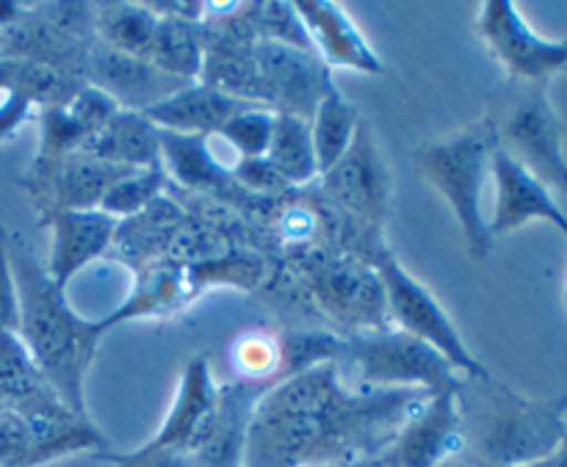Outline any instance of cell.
<instances>
[{"label": "cell", "instance_id": "1", "mask_svg": "<svg viewBox=\"0 0 567 467\" xmlns=\"http://www.w3.org/2000/svg\"><path fill=\"white\" fill-rule=\"evenodd\" d=\"M432 398L421 391H358L338 360L288 376L255 404L241 467L354 465L393 446L415 409Z\"/></svg>", "mask_w": 567, "mask_h": 467}, {"label": "cell", "instance_id": "2", "mask_svg": "<svg viewBox=\"0 0 567 467\" xmlns=\"http://www.w3.org/2000/svg\"><path fill=\"white\" fill-rule=\"evenodd\" d=\"M9 258L20 299L17 335L61 402L86 415L83 385L109 326L103 319H83L72 310L64 288L50 280L22 236H9Z\"/></svg>", "mask_w": 567, "mask_h": 467}, {"label": "cell", "instance_id": "3", "mask_svg": "<svg viewBox=\"0 0 567 467\" xmlns=\"http://www.w3.org/2000/svg\"><path fill=\"white\" fill-rule=\"evenodd\" d=\"M465 440L493 467L548 465L567 437V393L526 398L493 380H463L457 391Z\"/></svg>", "mask_w": 567, "mask_h": 467}, {"label": "cell", "instance_id": "4", "mask_svg": "<svg viewBox=\"0 0 567 467\" xmlns=\"http://www.w3.org/2000/svg\"><path fill=\"white\" fill-rule=\"evenodd\" d=\"M498 147L496 131L487 116L471 122L452 136L421 144L413 153L426 180L443 194L452 208L474 260H485L493 249L491 227L482 214V191L491 175V160Z\"/></svg>", "mask_w": 567, "mask_h": 467}, {"label": "cell", "instance_id": "5", "mask_svg": "<svg viewBox=\"0 0 567 467\" xmlns=\"http://www.w3.org/2000/svg\"><path fill=\"white\" fill-rule=\"evenodd\" d=\"M338 363H349L358 391H421L437 396L460 387V374L419 338L388 326L341 341Z\"/></svg>", "mask_w": 567, "mask_h": 467}, {"label": "cell", "instance_id": "6", "mask_svg": "<svg viewBox=\"0 0 567 467\" xmlns=\"http://www.w3.org/2000/svg\"><path fill=\"white\" fill-rule=\"evenodd\" d=\"M487 120L504 153L548 188L567 191L565 127L548 97V83H507Z\"/></svg>", "mask_w": 567, "mask_h": 467}, {"label": "cell", "instance_id": "7", "mask_svg": "<svg viewBox=\"0 0 567 467\" xmlns=\"http://www.w3.org/2000/svg\"><path fill=\"white\" fill-rule=\"evenodd\" d=\"M305 286L319 304L321 313L336 324L358 332L388 330V302L380 274L360 255H327L310 252L302 260Z\"/></svg>", "mask_w": 567, "mask_h": 467}, {"label": "cell", "instance_id": "8", "mask_svg": "<svg viewBox=\"0 0 567 467\" xmlns=\"http://www.w3.org/2000/svg\"><path fill=\"white\" fill-rule=\"evenodd\" d=\"M377 274H380L382 288H385V302H388V319L396 324V330L408 332V335L419 338L426 346L435 349L437 354L449 360L457 374L465 380H487L491 371L471 354L465 346L463 335L449 319L446 310L441 308L430 288L424 282L415 280L408 269L396 260V255L388 252L382 255L374 263Z\"/></svg>", "mask_w": 567, "mask_h": 467}, {"label": "cell", "instance_id": "9", "mask_svg": "<svg viewBox=\"0 0 567 467\" xmlns=\"http://www.w3.org/2000/svg\"><path fill=\"white\" fill-rule=\"evenodd\" d=\"M321 194L347 225L380 232L391 214V172L369 122H360L352 144L332 169L321 175Z\"/></svg>", "mask_w": 567, "mask_h": 467}, {"label": "cell", "instance_id": "10", "mask_svg": "<svg viewBox=\"0 0 567 467\" xmlns=\"http://www.w3.org/2000/svg\"><path fill=\"white\" fill-rule=\"evenodd\" d=\"M476 28L507 83H548L567 70V39L540 37L513 0H487Z\"/></svg>", "mask_w": 567, "mask_h": 467}, {"label": "cell", "instance_id": "11", "mask_svg": "<svg viewBox=\"0 0 567 467\" xmlns=\"http://www.w3.org/2000/svg\"><path fill=\"white\" fill-rule=\"evenodd\" d=\"M255 61H258L260 103L275 108L277 114H293L310 122L324 94L336 86L330 66L316 53H302L286 44L258 39Z\"/></svg>", "mask_w": 567, "mask_h": 467}, {"label": "cell", "instance_id": "12", "mask_svg": "<svg viewBox=\"0 0 567 467\" xmlns=\"http://www.w3.org/2000/svg\"><path fill=\"white\" fill-rule=\"evenodd\" d=\"M83 72H86L83 81L89 86L100 89L122 111H138V114L188 86V83L161 72L147 59L120 53V50H111L100 42L86 50Z\"/></svg>", "mask_w": 567, "mask_h": 467}, {"label": "cell", "instance_id": "13", "mask_svg": "<svg viewBox=\"0 0 567 467\" xmlns=\"http://www.w3.org/2000/svg\"><path fill=\"white\" fill-rule=\"evenodd\" d=\"M125 166L105 164L89 155L72 153L48 166H33L31 191L37 208H42V221L61 210H94L100 208L109 188L127 175Z\"/></svg>", "mask_w": 567, "mask_h": 467}, {"label": "cell", "instance_id": "14", "mask_svg": "<svg viewBox=\"0 0 567 467\" xmlns=\"http://www.w3.org/2000/svg\"><path fill=\"white\" fill-rule=\"evenodd\" d=\"M491 175L496 183V208L487 221L493 238L515 232L535 219L548 221L567 238V214L557 205L551 188L537 180L529 169H524L502 147H496V153H493Z\"/></svg>", "mask_w": 567, "mask_h": 467}, {"label": "cell", "instance_id": "15", "mask_svg": "<svg viewBox=\"0 0 567 467\" xmlns=\"http://www.w3.org/2000/svg\"><path fill=\"white\" fill-rule=\"evenodd\" d=\"M457 391L426 398L391 446V467H437L465 443Z\"/></svg>", "mask_w": 567, "mask_h": 467}, {"label": "cell", "instance_id": "16", "mask_svg": "<svg viewBox=\"0 0 567 467\" xmlns=\"http://www.w3.org/2000/svg\"><path fill=\"white\" fill-rule=\"evenodd\" d=\"M53 232L48 258V274L59 288L70 286L78 271L86 269L97 258H103L109 249H114L116 227L120 221L114 216L94 210H61V214L44 219Z\"/></svg>", "mask_w": 567, "mask_h": 467}, {"label": "cell", "instance_id": "17", "mask_svg": "<svg viewBox=\"0 0 567 467\" xmlns=\"http://www.w3.org/2000/svg\"><path fill=\"white\" fill-rule=\"evenodd\" d=\"M120 105L105 97L100 89L83 83L70 100L59 105H44L42 111V149L37 155V166L55 164L66 155L78 153L86 138H92L100 127L109 125Z\"/></svg>", "mask_w": 567, "mask_h": 467}, {"label": "cell", "instance_id": "18", "mask_svg": "<svg viewBox=\"0 0 567 467\" xmlns=\"http://www.w3.org/2000/svg\"><path fill=\"white\" fill-rule=\"evenodd\" d=\"M293 6L308 28L316 55L327 66H343V70L363 72V75H382L385 64L341 6L327 3V0H302Z\"/></svg>", "mask_w": 567, "mask_h": 467}, {"label": "cell", "instance_id": "19", "mask_svg": "<svg viewBox=\"0 0 567 467\" xmlns=\"http://www.w3.org/2000/svg\"><path fill=\"white\" fill-rule=\"evenodd\" d=\"M247 100L230 97V94L219 92L214 86H205V83H188L181 92H175L172 97L161 100L153 108L144 111L150 122H153L158 131H172V133H188V136H214L221 127L227 125V120L244 111Z\"/></svg>", "mask_w": 567, "mask_h": 467}, {"label": "cell", "instance_id": "20", "mask_svg": "<svg viewBox=\"0 0 567 467\" xmlns=\"http://www.w3.org/2000/svg\"><path fill=\"white\" fill-rule=\"evenodd\" d=\"M161 142V164L169 180L192 191L210 194L219 199L241 197V188L233 180V169L216 160L210 153L208 136H188V133L158 131Z\"/></svg>", "mask_w": 567, "mask_h": 467}, {"label": "cell", "instance_id": "21", "mask_svg": "<svg viewBox=\"0 0 567 467\" xmlns=\"http://www.w3.org/2000/svg\"><path fill=\"white\" fill-rule=\"evenodd\" d=\"M216 402H219V385H216L214 374H210V360L205 354H197L183 369L175 404H172L169 415H166L164 426L155 435V440L150 443L161 448H181V452H188L197 432L203 429L208 415L214 413Z\"/></svg>", "mask_w": 567, "mask_h": 467}, {"label": "cell", "instance_id": "22", "mask_svg": "<svg viewBox=\"0 0 567 467\" xmlns=\"http://www.w3.org/2000/svg\"><path fill=\"white\" fill-rule=\"evenodd\" d=\"M78 153L125 169L155 166L161 164L158 127L138 111H120L109 125L86 138Z\"/></svg>", "mask_w": 567, "mask_h": 467}, {"label": "cell", "instance_id": "23", "mask_svg": "<svg viewBox=\"0 0 567 467\" xmlns=\"http://www.w3.org/2000/svg\"><path fill=\"white\" fill-rule=\"evenodd\" d=\"M186 227V214L181 205L169 197H158L142 214L120 221L116 227L114 247L131 260L133 266L158 263L161 258H169V249L175 243L177 232Z\"/></svg>", "mask_w": 567, "mask_h": 467}, {"label": "cell", "instance_id": "24", "mask_svg": "<svg viewBox=\"0 0 567 467\" xmlns=\"http://www.w3.org/2000/svg\"><path fill=\"white\" fill-rule=\"evenodd\" d=\"M205 61L203 22L183 17H158L150 64L183 83H199Z\"/></svg>", "mask_w": 567, "mask_h": 467}, {"label": "cell", "instance_id": "25", "mask_svg": "<svg viewBox=\"0 0 567 467\" xmlns=\"http://www.w3.org/2000/svg\"><path fill=\"white\" fill-rule=\"evenodd\" d=\"M158 14L147 3H105L94 9L97 42L120 53L150 61Z\"/></svg>", "mask_w": 567, "mask_h": 467}, {"label": "cell", "instance_id": "26", "mask_svg": "<svg viewBox=\"0 0 567 467\" xmlns=\"http://www.w3.org/2000/svg\"><path fill=\"white\" fill-rule=\"evenodd\" d=\"M360 122H363V116H360L358 105L349 103L338 92V86H332L310 116V136H313L316 160H319V177L343 158Z\"/></svg>", "mask_w": 567, "mask_h": 467}, {"label": "cell", "instance_id": "27", "mask_svg": "<svg viewBox=\"0 0 567 467\" xmlns=\"http://www.w3.org/2000/svg\"><path fill=\"white\" fill-rule=\"evenodd\" d=\"M266 160L291 188L313 183L319 177V160H316L310 122L293 114H277L275 138H271Z\"/></svg>", "mask_w": 567, "mask_h": 467}, {"label": "cell", "instance_id": "28", "mask_svg": "<svg viewBox=\"0 0 567 467\" xmlns=\"http://www.w3.org/2000/svg\"><path fill=\"white\" fill-rule=\"evenodd\" d=\"M55 393L33 363L17 332H0V396L6 407L20 409ZM59 396V393H55Z\"/></svg>", "mask_w": 567, "mask_h": 467}, {"label": "cell", "instance_id": "29", "mask_svg": "<svg viewBox=\"0 0 567 467\" xmlns=\"http://www.w3.org/2000/svg\"><path fill=\"white\" fill-rule=\"evenodd\" d=\"M227 357H230V369L241 380V385L258 387L260 382L282 376V343L280 335H275V332H241L233 341Z\"/></svg>", "mask_w": 567, "mask_h": 467}, {"label": "cell", "instance_id": "30", "mask_svg": "<svg viewBox=\"0 0 567 467\" xmlns=\"http://www.w3.org/2000/svg\"><path fill=\"white\" fill-rule=\"evenodd\" d=\"M166 186H169V177H166L164 164L131 169L109 188V194L100 203V210L114 216L116 221H125L150 208L158 197H164Z\"/></svg>", "mask_w": 567, "mask_h": 467}, {"label": "cell", "instance_id": "31", "mask_svg": "<svg viewBox=\"0 0 567 467\" xmlns=\"http://www.w3.org/2000/svg\"><path fill=\"white\" fill-rule=\"evenodd\" d=\"M275 122L277 111L269 105L252 103L244 111H238L233 120H227V125L221 127L219 136L230 144L241 158H266L271 147V138H275Z\"/></svg>", "mask_w": 567, "mask_h": 467}, {"label": "cell", "instance_id": "32", "mask_svg": "<svg viewBox=\"0 0 567 467\" xmlns=\"http://www.w3.org/2000/svg\"><path fill=\"white\" fill-rule=\"evenodd\" d=\"M233 180L244 194H255V197H280L291 191V186L277 175V169L266 158H241L233 169Z\"/></svg>", "mask_w": 567, "mask_h": 467}, {"label": "cell", "instance_id": "33", "mask_svg": "<svg viewBox=\"0 0 567 467\" xmlns=\"http://www.w3.org/2000/svg\"><path fill=\"white\" fill-rule=\"evenodd\" d=\"M20 326V299L9 258V232L0 225V332H17Z\"/></svg>", "mask_w": 567, "mask_h": 467}, {"label": "cell", "instance_id": "34", "mask_svg": "<svg viewBox=\"0 0 567 467\" xmlns=\"http://www.w3.org/2000/svg\"><path fill=\"white\" fill-rule=\"evenodd\" d=\"M116 467H205L194 457L192 452H181V448H161L147 443L138 452L122 454V457H109Z\"/></svg>", "mask_w": 567, "mask_h": 467}, {"label": "cell", "instance_id": "35", "mask_svg": "<svg viewBox=\"0 0 567 467\" xmlns=\"http://www.w3.org/2000/svg\"><path fill=\"white\" fill-rule=\"evenodd\" d=\"M330 467H380V465H371V463H354V465H330Z\"/></svg>", "mask_w": 567, "mask_h": 467}, {"label": "cell", "instance_id": "36", "mask_svg": "<svg viewBox=\"0 0 567 467\" xmlns=\"http://www.w3.org/2000/svg\"><path fill=\"white\" fill-rule=\"evenodd\" d=\"M3 409H9V407H6V398L0 396V413H3Z\"/></svg>", "mask_w": 567, "mask_h": 467}, {"label": "cell", "instance_id": "37", "mask_svg": "<svg viewBox=\"0 0 567 467\" xmlns=\"http://www.w3.org/2000/svg\"><path fill=\"white\" fill-rule=\"evenodd\" d=\"M565 302H567V288H565Z\"/></svg>", "mask_w": 567, "mask_h": 467}, {"label": "cell", "instance_id": "38", "mask_svg": "<svg viewBox=\"0 0 567 467\" xmlns=\"http://www.w3.org/2000/svg\"><path fill=\"white\" fill-rule=\"evenodd\" d=\"M540 467H546V465H540Z\"/></svg>", "mask_w": 567, "mask_h": 467}]
</instances>
